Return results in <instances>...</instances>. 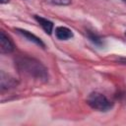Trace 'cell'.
I'll return each mask as SVG.
<instances>
[{
    "label": "cell",
    "instance_id": "obj_11",
    "mask_svg": "<svg viewBox=\"0 0 126 126\" xmlns=\"http://www.w3.org/2000/svg\"><path fill=\"white\" fill-rule=\"evenodd\" d=\"M0 2H1V4H5V3H8L9 0H0Z\"/></svg>",
    "mask_w": 126,
    "mask_h": 126
},
{
    "label": "cell",
    "instance_id": "obj_5",
    "mask_svg": "<svg viewBox=\"0 0 126 126\" xmlns=\"http://www.w3.org/2000/svg\"><path fill=\"white\" fill-rule=\"evenodd\" d=\"M55 36L56 38H58L59 40H67L71 37H73V32L70 29H68L67 27H57L54 31Z\"/></svg>",
    "mask_w": 126,
    "mask_h": 126
},
{
    "label": "cell",
    "instance_id": "obj_9",
    "mask_svg": "<svg viewBox=\"0 0 126 126\" xmlns=\"http://www.w3.org/2000/svg\"><path fill=\"white\" fill-rule=\"evenodd\" d=\"M46 3L56 6H67L71 4V0H44Z\"/></svg>",
    "mask_w": 126,
    "mask_h": 126
},
{
    "label": "cell",
    "instance_id": "obj_4",
    "mask_svg": "<svg viewBox=\"0 0 126 126\" xmlns=\"http://www.w3.org/2000/svg\"><path fill=\"white\" fill-rule=\"evenodd\" d=\"M16 31H17V32L19 34H21L22 36H24L25 38H27L29 41H31V42H32V43H34V44H36V45H38V46H40L42 48L45 47L44 42L39 37H37L35 34L32 33L31 32H29L27 30H23V29H16Z\"/></svg>",
    "mask_w": 126,
    "mask_h": 126
},
{
    "label": "cell",
    "instance_id": "obj_3",
    "mask_svg": "<svg viewBox=\"0 0 126 126\" xmlns=\"http://www.w3.org/2000/svg\"><path fill=\"white\" fill-rule=\"evenodd\" d=\"M14 43L11 38L2 31L0 32V49L2 53H11L14 50Z\"/></svg>",
    "mask_w": 126,
    "mask_h": 126
},
{
    "label": "cell",
    "instance_id": "obj_12",
    "mask_svg": "<svg viewBox=\"0 0 126 126\" xmlns=\"http://www.w3.org/2000/svg\"><path fill=\"white\" fill-rule=\"evenodd\" d=\"M125 35H126V33H125Z\"/></svg>",
    "mask_w": 126,
    "mask_h": 126
},
{
    "label": "cell",
    "instance_id": "obj_8",
    "mask_svg": "<svg viewBox=\"0 0 126 126\" xmlns=\"http://www.w3.org/2000/svg\"><path fill=\"white\" fill-rule=\"evenodd\" d=\"M87 36L94 45H96V46H103V44H104L103 38L100 37L99 35H97L96 33L91 32V31H88L87 32Z\"/></svg>",
    "mask_w": 126,
    "mask_h": 126
},
{
    "label": "cell",
    "instance_id": "obj_10",
    "mask_svg": "<svg viewBox=\"0 0 126 126\" xmlns=\"http://www.w3.org/2000/svg\"><path fill=\"white\" fill-rule=\"evenodd\" d=\"M119 61H120L122 64H126V58H120Z\"/></svg>",
    "mask_w": 126,
    "mask_h": 126
},
{
    "label": "cell",
    "instance_id": "obj_7",
    "mask_svg": "<svg viewBox=\"0 0 126 126\" xmlns=\"http://www.w3.org/2000/svg\"><path fill=\"white\" fill-rule=\"evenodd\" d=\"M17 85V82L14 80V78L10 77L9 75H6L4 72H1V90L4 91L9 88H13Z\"/></svg>",
    "mask_w": 126,
    "mask_h": 126
},
{
    "label": "cell",
    "instance_id": "obj_6",
    "mask_svg": "<svg viewBox=\"0 0 126 126\" xmlns=\"http://www.w3.org/2000/svg\"><path fill=\"white\" fill-rule=\"evenodd\" d=\"M34 20L39 24V26L42 28V30L46 33H48V34L52 33L54 25H53V23L51 21H49L48 19H45L43 17H40V16H34Z\"/></svg>",
    "mask_w": 126,
    "mask_h": 126
},
{
    "label": "cell",
    "instance_id": "obj_1",
    "mask_svg": "<svg viewBox=\"0 0 126 126\" xmlns=\"http://www.w3.org/2000/svg\"><path fill=\"white\" fill-rule=\"evenodd\" d=\"M17 67L25 74L39 80H47V69L36 59L29 56H21L16 61Z\"/></svg>",
    "mask_w": 126,
    "mask_h": 126
},
{
    "label": "cell",
    "instance_id": "obj_2",
    "mask_svg": "<svg viewBox=\"0 0 126 126\" xmlns=\"http://www.w3.org/2000/svg\"><path fill=\"white\" fill-rule=\"evenodd\" d=\"M87 102L93 109L97 111H108L113 106V102L111 100H109L104 94L97 92L91 93L87 98Z\"/></svg>",
    "mask_w": 126,
    "mask_h": 126
}]
</instances>
